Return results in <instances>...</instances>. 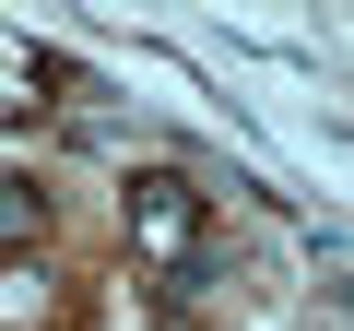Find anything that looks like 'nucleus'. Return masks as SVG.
Returning a JSON list of instances; mask_svg holds the SVG:
<instances>
[{
  "instance_id": "2",
  "label": "nucleus",
  "mask_w": 354,
  "mask_h": 331,
  "mask_svg": "<svg viewBox=\"0 0 354 331\" xmlns=\"http://www.w3.org/2000/svg\"><path fill=\"white\" fill-rule=\"evenodd\" d=\"M48 213H59V202H48V178L0 166V249H36V237H48Z\"/></svg>"
},
{
  "instance_id": "1",
  "label": "nucleus",
  "mask_w": 354,
  "mask_h": 331,
  "mask_svg": "<svg viewBox=\"0 0 354 331\" xmlns=\"http://www.w3.org/2000/svg\"><path fill=\"white\" fill-rule=\"evenodd\" d=\"M189 237H201V190L189 178H130V249L153 272H189Z\"/></svg>"
}]
</instances>
